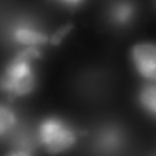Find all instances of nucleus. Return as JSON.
<instances>
[{"label":"nucleus","mask_w":156,"mask_h":156,"mask_svg":"<svg viewBox=\"0 0 156 156\" xmlns=\"http://www.w3.org/2000/svg\"><path fill=\"white\" fill-rule=\"evenodd\" d=\"M40 55L35 47H28L9 62L0 75V90L11 98L29 94L35 84L32 62Z\"/></svg>","instance_id":"f257e3e1"},{"label":"nucleus","mask_w":156,"mask_h":156,"mask_svg":"<svg viewBox=\"0 0 156 156\" xmlns=\"http://www.w3.org/2000/svg\"><path fill=\"white\" fill-rule=\"evenodd\" d=\"M39 135L41 143L54 152L68 149L76 140L75 131L56 119H49L42 122Z\"/></svg>","instance_id":"f03ea898"},{"label":"nucleus","mask_w":156,"mask_h":156,"mask_svg":"<svg viewBox=\"0 0 156 156\" xmlns=\"http://www.w3.org/2000/svg\"><path fill=\"white\" fill-rule=\"evenodd\" d=\"M132 58L139 73L149 80H155L156 49L151 43H141L132 49Z\"/></svg>","instance_id":"7ed1b4c3"},{"label":"nucleus","mask_w":156,"mask_h":156,"mask_svg":"<svg viewBox=\"0 0 156 156\" xmlns=\"http://www.w3.org/2000/svg\"><path fill=\"white\" fill-rule=\"evenodd\" d=\"M13 37L18 43L29 47L45 44L48 41L47 34L27 27H20L15 29Z\"/></svg>","instance_id":"20e7f679"},{"label":"nucleus","mask_w":156,"mask_h":156,"mask_svg":"<svg viewBox=\"0 0 156 156\" xmlns=\"http://www.w3.org/2000/svg\"><path fill=\"white\" fill-rule=\"evenodd\" d=\"M132 6L126 2H119L112 9V20L119 24H124L130 21L133 16Z\"/></svg>","instance_id":"39448f33"},{"label":"nucleus","mask_w":156,"mask_h":156,"mask_svg":"<svg viewBox=\"0 0 156 156\" xmlns=\"http://www.w3.org/2000/svg\"><path fill=\"white\" fill-rule=\"evenodd\" d=\"M16 123V117L9 107L0 105V137L9 132Z\"/></svg>","instance_id":"423d86ee"},{"label":"nucleus","mask_w":156,"mask_h":156,"mask_svg":"<svg viewBox=\"0 0 156 156\" xmlns=\"http://www.w3.org/2000/svg\"><path fill=\"white\" fill-rule=\"evenodd\" d=\"M140 102L146 110L155 113L156 93L154 87H147L143 89L140 94Z\"/></svg>","instance_id":"0eeeda50"},{"label":"nucleus","mask_w":156,"mask_h":156,"mask_svg":"<svg viewBox=\"0 0 156 156\" xmlns=\"http://www.w3.org/2000/svg\"><path fill=\"white\" fill-rule=\"evenodd\" d=\"M72 27L73 26L71 24H67V25H65V26L62 27L60 29H58L54 34V35L51 39V44H53V45H58V44H59L61 43V41L62 40V39L71 31Z\"/></svg>","instance_id":"6e6552de"},{"label":"nucleus","mask_w":156,"mask_h":156,"mask_svg":"<svg viewBox=\"0 0 156 156\" xmlns=\"http://www.w3.org/2000/svg\"><path fill=\"white\" fill-rule=\"evenodd\" d=\"M57 1L62 2L63 4L68 5V6H76L81 3L83 0H57Z\"/></svg>","instance_id":"1a4fd4ad"}]
</instances>
